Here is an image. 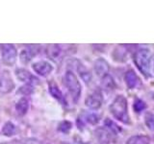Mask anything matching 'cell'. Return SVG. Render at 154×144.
Instances as JSON below:
<instances>
[{"label": "cell", "instance_id": "26", "mask_svg": "<svg viewBox=\"0 0 154 144\" xmlns=\"http://www.w3.org/2000/svg\"><path fill=\"white\" fill-rule=\"evenodd\" d=\"M25 144H46V143L38 140V139H36V138H28V139H26Z\"/></svg>", "mask_w": 154, "mask_h": 144}, {"label": "cell", "instance_id": "8", "mask_svg": "<svg viewBox=\"0 0 154 144\" xmlns=\"http://www.w3.org/2000/svg\"><path fill=\"white\" fill-rule=\"evenodd\" d=\"M16 76L19 81L25 82V83H27V85L38 84V79L36 78L35 76L26 69H23V68L17 69L16 70Z\"/></svg>", "mask_w": 154, "mask_h": 144}, {"label": "cell", "instance_id": "20", "mask_svg": "<svg viewBox=\"0 0 154 144\" xmlns=\"http://www.w3.org/2000/svg\"><path fill=\"white\" fill-rule=\"evenodd\" d=\"M104 125H105V127H107V129L111 133H113L115 134H117L119 132H120V128L114 121H112V120L109 119V118H107L105 120Z\"/></svg>", "mask_w": 154, "mask_h": 144}, {"label": "cell", "instance_id": "17", "mask_svg": "<svg viewBox=\"0 0 154 144\" xmlns=\"http://www.w3.org/2000/svg\"><path fill=\"white\" fill-rule=\"evenodd\" d=\"M95 134H96V136L98 138V140L103 144H108L111 141V138H112L111 134L108 132V130H105L103 128L96 130Z\"/></svg>", "mask_w": 154, "mask_h": 144}, {"label": "cell", "instance_id": "21", "mask_svg": "<svg viewBox=\"0 0 154 144\" xmlns=\"http://www.w3.org/2000/svg\"><path fill=\"white\" fill-rule=\"evenodd\" d=\"M133 108H134V110L136 112H141L143 110H144L146 109V104L143 102L142 99H135L134 101V105H133Z\"/></svg>", "mask_w": 154, "mask_h": 144}, {"label": "cell", "instance_id": "5", "mask_svg": "<svg viewBox=\"0 0 154 144\" xmlns=\"http://www.w3.org/2000/svg\"><path fill=\"white\" fill-rule=\"evenodd\" d=\"M102 102H103V96L100 90H94L85 100L86 106L91 110H98L102 106Z\"/></svg>", "mask_w": 154, "mask_h": 144}, {"label": "cell", "instance_id": "10", "mask_svg": "<svg viewBox=\"0 0 154 144\" xmlns=\"http://www.w3.org/2000/svg\"><path fill=\"white\" fill-rule=\"evenodd\" d=\"M46 55L48 59H50L54 62H59L62 60L63 53L61 46L58 44H49L46 48Z\"/></svg>", "mask_w": 154, "mask_h": 144}, {"label": "cell", "instance_id": "13", "mask_svg": "<svg viewBox=\"0 0 154 144\" xmlns=\"http://www.w3.org/2000/svg\"><path fill=\"white\" fill-rule=\"evenodd\" d=\"M77 72H78V74H79V76L82 78V80L85 82V84L89 85L91 82V79H93V77H91V71L88 68H87V67L84 64H78V65H77Z\"/></svg>", "mask_w": 154, "mask_h": 144}, {"label": "cell", "instance_id": "24", "mask_svg": "<svg viewBox=\"0 0 154 144\" xmlns=\"http://www.w3.org/2000/svg\"><path fill=\"white\" fill-rule=\"evenodd\" d=\"M146 125L149 130L153 131L154 130V114L148 113L146 115Z\"/></svg>", "mask_w": 154, "mask_h": 144}, {"label": "cell", "instance_id": "2", "mask_svg": "<svg viewBox=\"0 0 154 144\" xmlns=\"http://www.w3.org/2000/svg\"><path fill=\"white\" fill-rule=\"evenodd\" d=\"M134 64L140 72L149 78L151 76V52L147 48H140L134 54Z\"/></svg>", "mask_w": 154, "mask_h": 144}, {"label": "cell", "instance_id": "22", "mask_svg": "<svg viewBox=\"0 0 154 144\" xmlns=\"http://www.w3.org/2000/svg\"><path fill=\"white\" fill-rule=\"evenodd\" d=\"M85 121L90 123L91 125H95L99 122V116L95 113H87L85 115Z\"/></svg>", "mask_w": 154, "mask_h": 144}, {"label": "cell", "instance_id": "4", "mask_svg": "<svg viewBox=\"0 0 154 144\" xmlns=\"http://www.w3.org/2000/svg\"><path fill=\"white\" fill-rule=\"evenodd\" d=\"M17 52L14 45L13 44H4L2 45V62L8 66H12L17 61Z\"/></svg>", "mask_w": 154, "mask_h": 144}, {"label": "cell", "instance_id": "16", "mask_svg": "<svg viewBox=\"0 0 154 144\" xmlns=\"http://www.w3.org/2000/svg\"><path fill=\"white\" fill-rule=\"evenodd\" d=\"M28 109H29V101L25 97H22L17 101V103L16 105V110L19 115L26 114V112H28Z\"/></svg>", "mask_w": 154, "mask_h": 144}, {"label": "cell", "instance_id": "19", "mask_svg": "<svg viewBox=\"0 0 154 144\" xmlns=\"http://www.w3.org/2000/svg\"><path fill=\"white\" fill-rule=\"evenodd\" d=\"M2 134L6 136H12L17 134V127L12 122H7L2 128Z\"/></svg>", "mask_w": 154, "mask_h": 144}, {"label": "cell", "instance_id": "11", "mask_svg": "<svg viewBox=\"0 0 154 144\" xmlns=\"http://www.w3.org/2000/svg\"><path fill=\"white\" fill-rule=\"evenodd\" d=\"M32 67H33L34 71H35L37 74L43 76V77L49 75L51 73V71L53 70L52 65L49 64V62H45V61H41V62H35V64L32 65Z\"/></svg>", "mask_w": 154, "mask_h": 144}, {"label": "cell", "instance_id": "7", "mask_svg": "<svg viewBox=\"0 0 154 144\" xmlns=\"http://www.w3.org/2000/svg\"><path fill=\"white\" fill-rule=\"evenodd\" d=\"M124 81H125V84H126L127 88L129 89L138 88L139 86L142 85L140 77L137 75L136 72L132 69L126 71V73L124 75Z\"/></svg>", "mask_w": 154, "mask_h": 144}, {"label": "cell", "instance_id": "25", "mask_svg": "<svg viewBox=\"0 0 154 144\" xmlns=\"http://www.w3.org/2000/svg\"><path fill=\"white\" fill-rule=\"evenodd\" d=\"M18 92H21L25 95H28V94H31L33 92V88L31 85H25L22 88H20V89L18 90Z\"/></svg>", "mask_w": 154, "mask_h": 144}, {"label": "cell", "instance_id": "1", "mask_svg": "<svg viewBox=\"0 0 154 144\" xmlns=\"http://www.w3.org/2000/svg\"><path fill=\"white\" fill-rule=\"evenodd\" d=\"M110 112L113 116L125 125H130V116L128 113V104L124 95L119 94L114 99L110 106Z\"/></svg>", "mask_w": 154, "mask_h": 144}, {"label": "cell", "instance_id": "6", "mask_svg": "<svg viewBox=\"0 0 154 144\" xmlns=\"http://www.w3.org/2000/svg\"><path fill=\"white\" fill-rule=\"evenodd\" d=\"M14 88V83L13 82L9 72L5 71L0 75V93L7 94Z\"/></svg>", "mask_w": 154, "mask_h": 144}, {"label": "cell", "instance_id": "23", "mask_svg": "<svg viewBox=\"0 0 154 144\" xmlns=\"http://www.w3.org/2000/svg\"><path fill=\"white\" fill-rule=\"evenodd\" d=\"M71 127H72V125H71V123L69 121H63V122L60 123L58 130H59L60 132L64 133V134H67L70 131Z\"/></svg>", "mask_w": 154, "mask_h": 144}, {"label": "cell", "instance_id": "15", "mask_svg": "<svg viewBox=\"0 0 154 144\" xmlns=\"http://www.w3.org/2000/svg\"><path fill=\"white\" fill-rule=\"evenodd\" d=\"M101 81V86H102V88L104 90H106L107 92H110V91H113L116 88V83H115V80L113 79L112 76H110L109 74L104 76Z\"/></svg>", "mask_w": 154, "mask_h": 144}, {"label": "cell", "instance_id": "14", "mask_svg": "<svg viewBox=\"0 0 154 144\" xmlns=\"http://www.w3.org/2000/svg\"><path fill=\"white\" fill-rule=\"evenodd\" d=\"M125 144H150V137L146 134L133 136L127 139Z\"/></svg>", "mask_w": 154, "mask_h": 144}, {"label": "cell", "instance_id": "3", "mask_svg": "<svg viewBox=\"0 0 154 144\" xmlns=\"http://www.w3.org/2000/svg\"><path fill=\"white\" fill-rule=\"evenodd\" d=\"M64 83L67 88V90L70 93L72 99L74 100V102H77L80 98L82 88L80 85V82L77 79L74 73H72L71 71H66L64 77Z\"/></svg>", "mask_w": 154, "mask_h": 144}, {"label": "cell", "instance_id": "27", "mask_svg": "<svg viewBox=\"0 0 154 144\" xmlns=\"http://www.w3.org/2000/svg\"><path fill=\"white\" fill-rule=\"evenodd\" d=\"M1 144H6V143H1Z\"/></svg>", "mask_w": 154, "mask_h": 144}, {"label": "cell", "instance_id": "12", "mask_svg": "<svg viewBox=\"0 0 154 144\" xmlns=\"http://www.w3.org/2000/svg\"><path fill=\"white\" fill-rule=\"evenodd\" d=\"M38 52V45H30L27 49H24L20 53V61L23 64H28L33 57L37 55Z\"/></svg>", "mask_w": 154, "mask_h": 144}, {"label": "cell", "instance_id": "9", "mask_svg": "<svg viewBox=\"0 0 154 144\" xmlns=\"http://www.w3.org/2000/svg\"><path fill=\"white\" fill-rule=\"evenodd\" d=\"M94 68L96 75L100 78H103L104 76L108 75V72L110 69V66L107 61H105L103 58H99L94 64Z\"/></svg>", "mask_w": 154, "mask_h": 144}, {"label": "cell", "instance_id": "18", "mask_svg": "<svg viewBox=\"0 0 154 144\" xmlns=\"http://www.w3.org/2000/svg\"><path fill=\"white\" fill-rule=\"evenodd\" d=\"M49 92L55 99H57L58 101H60L62 103H65L64 96H63L62 91L58 88V86L54 83L49 84Z\"/></svg>", "mask_w": 154, "mask_h": 144}]
</instances>
